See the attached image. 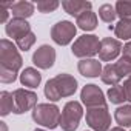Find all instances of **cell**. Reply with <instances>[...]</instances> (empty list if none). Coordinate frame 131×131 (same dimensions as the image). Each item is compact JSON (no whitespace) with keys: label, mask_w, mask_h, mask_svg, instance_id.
I'll list each match as a JSON object with an SVG mask.
<instances>
[{"label":"cell","mask_w":131,"mask_h":131,"mask_svg":"<svg viewBox=\"0 0 131 131\" xmlns=\"http://www.w3.org/2000/svg\"><path fill=\"white\" fill-rule=\"evenodd\" d=\"M100 79L106 85H111V86L119 85V82L122 80V76L119 74V71L116 68V63H108L106 67H103L102 74H100Z\"/></svg>","instance_id":"cell-17"},{"label":"cell","mask_w":131,"mask_h":131,"mask_svg":"<svg viewBox=\"0 0 131 131\" xmlns=\"http://www.w3.org/2000/svg\"><path fill=\"white\" fill-rule=\"evenodd\" d=\"M122 51V43L117 39L105 37L100 40V49H99V59L100 62H111L117 59V56Z\"/></svg>","instance_id":"cell-11"},{"label":"cell","mask_w":131,"mask_h":131,"mask_svg":"<svg viewBox=\"0 0 131 131\" xmlns=\"http://www.w3.org/2000/svg\"><path fill=\"white\" fill-rule=\"evenodd\" d=\"M116 68L119 71V74L123 77H129L131 76V59L126 56H122L117 62H116Z\"/></svg>","instance_id":"cell-24"},{"label":"cell","mask_w":131,"mask_h":131,"mask_svg":"<svg viewBox=\"0 0 131 131\" xmlns=\"http://www.w3.org/2000/svg\"><path fill=\"white\" fill-rule=\"evenodd\" d=\"M100 49V40L94 34H83L76 39L73 43V54L79 59H93V56L99 54Z\"/></svg>","instance_id":"cell-4"},{"label":"cell","mask_w":131,"mask_h":131,"mask_svg":"<svg viewBox=\"0 0 131 131\" xmlns=\"http://www.w3.org/2000/svg\"><path fill=\"white\" fill-rule=\"evenodd\" d=\"M60 110L54 103H37L32 110V120L45 128L54 129L60 125Z\"/></svg>","instance_id":"cell-3"},{"label":"cell","mask_w":131,"mask_h":131,"mask_svg":"<svg viewBox=\"0 0 131 131\" xmlns=\"http://www.w3.org/2000/svg\"><path fill=\"white\" fill-rule=\"evenodd\" d=\"M13 97H14V114H23L29 110H34L37 106V94L34 91L25 90V88H19L16 91H13Z\"/></svg>","instance_id":"cell-8"},{"label":"cell","mask_w":131,"mask_h":131,"mask_svg":"<svg viewBox=\"0 0 131 131\" xmlns=\"http://www.w3.org/2000/svg\"><path fill=\"white\" fill-rule=\"evenodd\" d=\"M23 65V59L14 45L8 39L0 40V82L13 83Z\"/></svg>","instance_id":"cell-1"},{"label":"cell","mask_w":131,"mask_h":131,"mask_svg":"<svg viewBox=\"0 0 131 131\" xmlns=\"http://www.w3.org/2000/svg\"><path fill=\"white\" fill-rule=\"evenodd\" d=\"M123 88H125V93H126L128 102H131V76L125 79V82H123Z\"/></svg>","instance_id":"cell-28"},{"label":"cell","mask_w":131,"mask_h":131,"mask_svg":"<svg viewBox=\"0 0 131 131\" xmlns=\"http://www.w3.org/2000/svg\"><path fill=\"white\" fill-rule=\"evenodd\" d=\"M114 119L122 128H129L131 126V105H122L116 110Z\"/></svg>","instance_id":"cell-19"},{"label":"cell","mask_w":131,"mask_h":131,"mask_svg":"<svg viewBox=\"0 0 131 131\" xmlns=\"http://www.w3.org/2000/svg\"><path fill=\"white\" fill-rule=\"evenodd\" d=\"M76 32H77V26L70 22V20H60L57 22L56 25H52L51 28V39L54 43L60 45V46H65L73 42V39L76 37Z\"/></svg>","instance_id":"cell-7"},{"label":"cell","mask_w":131,"mask_h":131,"mask_svg":"<svg viewBox=\"0 0 131 131\" xmlns=\"http://www.w3.org/2000/svg\"><path fill=\"white\" fill-rule=\"evenodd\" d=\"M122 51H123V56H126V57H129V59H131V42H129V43H126V45L123 46V49H122Z\"/></svg>","instance_id":"cell-30"},{"label":"cell","mask_w":131,"mask_h":131,"mask_svg":"<svg viewBox=\"0 0 131 131\" xmlns=\"http://www.w3.org/2000/svg\"><path fill=\"white\" fill-rule=\"evenodd\" d=\"M5 32H6L8 37H11L14 40H19V39L25 37L26 34H29L32 31H31V25L26 20H23V19H11L5 26Z\"/></svg>","instance_id":"cell-12"},{"label":"cell","mask_w":131,"mask_h":131,"mask_svg":"<svg viewBox=\"0 0 131 131\" xmlns=\"http://www.w3.org/2000/svg\"><path fill=\"white\" fill-rule=\"evenodd\" d=\"M9 13L13 14L14 19H23V20H26L28 17H31L34 14V3L25 2V0H22V2H14V5L9 9Z\"/></svg>","instance_id":"cell-15"},{"label":"cell","mask_w":131,"mask_h":131,"mask_svg":"<svg viewBox=\"0 0 131 131\" xmlns=\"http://www.w3.org/2000/svg\"><path fill=\"white\" fill-rule=\"evenodd\" d=\"M99 17L105 22V23H113L117 17V13H116V8L110 3H105L99 8Z\"/></svg>","instance_id":"cell-23"},{"label":"cell","mask_w":131,"mask_h":131,"mask_svg":"<svg viewBox=\"0 0 131 131\" xmlns=\"http://www.w3.org/2000/svg\"><path fill=\"white\" fill-rule=\"evenodd\" d=\"M114 8H116V13L120 19L131 20V0H119Z\"/></svg>","instance_id":"cell-25"},{"label":"cell","mask_w":131,"mask_h":131,"mask_svg":"<svg viewBox=\"0 0 131 131\" xmlns=\"http://www.w3.org/2000/svg\"><path fill=\"white\" fill-rule=\"evenodd\" d=\"M110 131H125V128H122V126H116V128H111Z\"/></svg>","instance_id":"cell-31"},{"label":"cell","mask_w":131,"mask_h":131,"mask_svg":"<svg viewBox=\"0 0 131 131\" xmlns=\"http://www.w3.org/2000/svg\"><path fill=\"white\" fill-rule=\"evenodd\" d=\"M14 97L13 93L8 91H2L0 93V114L3 117L8 116L9 113H14Z\"/></svg>","instance_id":"cell-20"},{"label":"cell","mask_w":131,"mask_h":131,"mask_svg":"<svg viewBox=\"0 0 131 131\" xmlns=\"http://www.w3.org/2000/svg\"><path fill=\"white\" fill-rule=\"evenodd\" d=\"M0 125H2V131H8V128H6L5 122H0Z\"/></svg>","instance_id":"cell-32"},{"label":"cell","mask_w":131,"mask_h":131,"mask_svg":"<svg viewBox=\"0 0 131 131\" xmlns=\"http://www.w3.org/2000/svg\"><path fill=\"white\" fill-rule=\"evenodd\" d=\"M77 91V80L67 73L57 74L45 85V96L51 102H57L63 97H70Z\"/></svg>","instance_id":"cell-2"},{"label":"cell","mask_w":131,"mask_h":131,"mask_svg":"<svg viewBox=\"0 0 131 131\" xmlns=\"http://www.w3.org/2000/svg\"><path fill=\"white\" fill-rule=\"evenodd\" d=\"M77 70L83 77L94 79V77H99L102 74L103 68H102V63L96 59H82L77 63Z\"/></svg>","instance_id":"cell-13"},{"label":"cell","mask_w":131,"mask_h":131,"mask_svg":"<svg viewBox=\"0 0 131 131\" xmlns=\"http://www.w3.org/2000/svg\"><path fill=\"white\" fill-rule=\"evenodd\" d=\"M36 43V34L34 32H29V34H26L25 37H22V39H19V40H16V45H17V48L20 49V51H28V49H31V46Z\"/></svg>","instance_id":"cell-26"},{"label":"cell","mask_w":131,"mask_h":131,"mask_svg":"<svg viewBox=\"0 0 131 131\" xmlns=\"http://www.w3.org/2000/svg\"><path fill=\"white\" fill-rule=\"evenodd\" d=\"M62 6L70 16H74L77 19L85 11H90L93 5H91V2H83V0H63Z\"/></svg>","instance_id":"cell-14"},{"label":"cell","mask_w":131,"mask_h":131,"mask_svg":"<svg viewBox=\"0 0 131 131\" xmlns=\"http://www.w3.org/2000/svg\"><path fill=\"white\" fill-rule=\"evenodd\" d=\"M56 62V49L49 45L39 46L32 54V63L40 70H49Z\"/></svg>","instance_id":"cell-10"},{"label":"cell","mask_w":131,"mask_h":131,"mask_svg":"<svg viewBox=\"0 0 131 131\" xmlns=\"http://www.w3.org/2000/svg\"><path fill=\"white\" fill-rule=\"evenodd\" d=\"M59 5H60V3L56 2V0H39V2L36 3L37 9H39L40 13H43V14L56 11V9L59 8Z\"/></svg>","instance_id":"cell-27"},{"label":"cell","mask_w":131,"mask_h":131,"mask_svg":"<svg viewBox=\"0 0 131 131\" xmlns=\"http://www.w3.org/2000/svg\"><path fill=\"white\" fill-rule=\"evenodd\" d=\"M76 25L80 29H83V31H93V29H96V26H97V16H96V13H93L91 9L85 11L82 16H79L76 19Z\"/></svg>","instance_id":"cell-18"},{"label":"cell","mask_w":131,"mask_h":131,"mask_svg":"<svg viewBox=\"0 0 131 131\" xmlns=\"http://www.w3.org/2000/svg\"><path fill=\"white\" fill-rule=\"evenodd\" d=\"M34 131H45V129H40V128H36Z\"/></svg>","instance_id":"cell-33"},{"label":"cell","mask_w":131,"mask_h":131,"mask_svg":"<svg viewBox=\"0 0 131 131\" xmlns=\"http://www.w3.org/2000/svg\"><path fill=\"white\" fill-rule=\"evenodd\" d=\"M86 125L94 131H110L111 126V116L108 106H96L86 110Z\"/></svg>","instance_id":"cell-6"},{"label":"cell","mask_w":131,"mask_h":131,"mask_svg":"<svg viewBox=\"0 0 131 131\" xmlns=\"http://www.w3.org/2000/svg\"><path fill=\"white\" fill-rule=\"evenodd\" d=\"M114 34L120 40H129L131 39V20L129 19H120L114 26Z\"/></svg>","instance_id":"cell-22"},{"label":"cell","mask_w":131,"mask_h":131,"mask_svg":"<svg viewBox=\"0 0 131 131\" xmlns=\"http://www.w3.org/2000/svg\"><path fill=\"white\" fill-rule=\"evenodd\" d=\"M42 82V74L36 68H25L20 73V83L28 88H37Z\"/></svg>","instance_id":"cell-16"},{"label":"cell","mask_w":131,"mask_h":131,"mask_svg":"<svg viewBox=\"0 0 131 131\" xmlns=\"http://www.w3.org/2000/svg\"><path fill=\"white\" fill-rule=\"evenodd\" d=\"M108 99L114 105H120V103L128 102V97H126L123 85H114V86H111L108 90Z\"/></svg>","instance_id":"cell-21"},{"label":"cell","mask_w":131,"mask_h":131,"mask_svg":"<svg viewBox=\"0 0 131 131\" xmlns=\"http://www.w3.org/2000/svg\"><path fill=\"white\" fill-rule=\"evenodd\" d=\"M80 99L83 102V105H86V108H96V106H106V100H105V94L103 91L94 85H85L80 91Z\"/></svg>","instance_id":"cell-9"},{"label":"cell","mask_w":131,"mask_h":131,"mask_svg":"<svg viewBox=\"0 0 131 131\" xmlns=\"http://www.w3.org/2000/svg\"><path fill=\"white\" fill-rule=\"evenodd\" d=\"M83 116V108L79 102L71 100L62 110V116H60V126L63 131H76L80 119Z\"/></svg>","instance_id":"cell-5"},{"label":"cell","mask_w":131,"mask_h":131,"mask_svg":"<svg viewBox=\"0 0 131 131\" xmlns=\"http://www.w3.org/2000/svg\"><path fill=\"white\" fill-rule=\"evenodd\" d=\"M8 16H9L8 9H6L5 6L0 5V23H8V22H6V20H8Z\"/></svg>","instance_id":"cell-29"}]
</instances>
